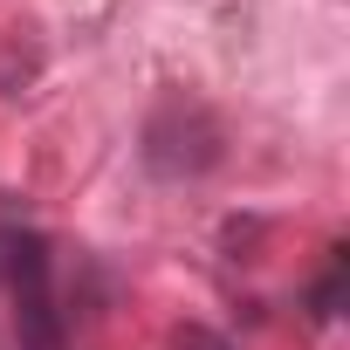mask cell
Wrapping results in <instances>:
<instances>
[{"instance_id": "1", "label": "cell", "mask_w": 350, "mask_h": 350, "mask_svg": "<svg viewBox=\"0 0 350 350\" xmlns=\"http://www.w3.org/2000/svg\"><path fill=\"white\" fill-rule=\"evenodd\" d=\"M144 165L158 179H200L220 165V124L200 103H165L144 124Z\"/></svg>"}, {"instance_id": "2", "label": "cell", "mask_w": 350, "mask_h": 350, "mask_svg": "<svg viewBox=\"0 0 350 350\" xmlns=\"http://www.w3.org/2000/svg\"><path fill=\"white\" fill-rule=\"evenodd\" d=\"M49 275H55V254H49L42 234H28V227H0V288H8L14 302H28V295H55Z\"/></svg>"}, {"instance_id": "3", "label": "cell", "mask_w": 350, "mask_h": 350, "mask_svg": "<svg viewBox=\"0 0 350 350\" xmlns=\"http://www.w3.org/2000/svg\"><path fill=\"white\" fill-rule=\"evenodd\" d=\"M336 309H343V247H329V268H323V282L309 288V316H316V323H336Z\"/></svg>"}, {"instance_id": "4", "label": "cell", "mask_w": 350, "mask_h": 350, "mask_svg": "<svg viewBox=\"0 0 350 350\" xmlns=\"http://www.w3.org/2000/svg\"><path fill=\"white\" fill-rule=\"evenodd\" d=\"M172 350H227L213 329H179V336H172Z\"/></svg>"}, {"instance_id": "5", "label": "cell", "mask_w": 350, "mask_h": 350, "mask_svg": "<svg viewBox=\"0 0 350 350\" xmlns=\"http://www.w3.org/2000/svg\"><path fill=\"white\" fill-rule=\"evenodd\" d=\"M0 350H14V343H8V336H0Z\"/></svg>"}]
</instances>
